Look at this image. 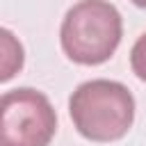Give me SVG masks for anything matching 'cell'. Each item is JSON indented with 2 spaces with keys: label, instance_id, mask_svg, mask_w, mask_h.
<instances>
[{
  "label": "cell",
  "instance_id": "3",
  "mask_svg": "<svg viewBox=\"0 0 146 146\" xmlns=\"http://www.w3.org/2000/svg\"><path fill=\"white\" fill-rule=\"evenodd\" d=\"M57 114L48 96L32 87H16L0 98V146H50Z\"/></svg>",
  "mask_w": 146,
  "mask_h": 146
},
{
  "label": "cell",
  "instance_id": "2",
  "mask_svg": "<svg viewBox=\"0 0 146 146\" xmlns=\"http://www.w3.org/2000/svg\"><path fill=\"white\" fill-rule=\"evenodd\" d=\"M123 36L121 11L110 0H78L62 18V52L80 66L105 64Z\"/></svg>",
  "mask_w": 146,
  "mask_h": 146
},
{
  "label": "cell",
  "instance_id": "4",
  "mask_svg": "<svg viewBox=\"0 0 146 146\" xmlns=\"http://www.w3.org/2000/svg\"><path fill=\"white\" fill-rule=\"evenodd\" d=\"M23 62H25L23 46H21V43L14 39V34L5 27V30H2V59H0L2 73H0V82L11 80V78L23 68Z\"/></svg>",
  "mask_w": 146,
  "mask_h": 146
},
{
  "label": "cell",
  "instance_id": "1",
  "mask_svg": "<svg viewBox=\"0 0 146 146\" xmlns=\"http://www.w3.org/2000/svg\"><path fill=\"white\" fill-rule=\"evenodd\" d=\"M135 96L116 80L96 78L75 87L68 98V116L78 135L96 144L119 141L135 123Z\"/></svg>",
  "mask_w": 146,
  "mask_h": 146
},
{
  "label": "cell",
  "instance_id": "6",
  "mask_svg": "<svg viewBox=\"0 0 146 146\" xmlns=\"http://www.w3.org/2000/svg\"><path fill=\"white\" fill-rule=\"evenodd\" d=\"M135 7H139V9H146V0H130Z\"/></svg>",
  "mask_w": 146,
  "mask_h": 146
},
{
  "label": "cell",
  "instance_id": "5",
  "mask_svg": "<svg viewBox=\"0 0 146 146\" xmlns=\"http://www.w3.org/2000/svg\"><path fill=\"white\" fill-rule=\"evenodd\" d=\"M130 68L141 82H146V32L137 36V41L130 48Z\"/></svg>",
  "mask_w": 146,
  "mask_h": 146
}]
</instances>
